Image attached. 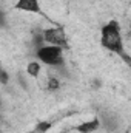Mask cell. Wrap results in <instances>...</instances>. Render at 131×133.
I'll return each mask as SVG.
<instances>
[{
  "instance_id": "obj_1",
  "label": "cell",
  "mask_w": 131,
  "mask_h": 133,
  "mask_svg": "<svg viewBox=\"0 0 131 133\" xmlns=\"http://www.w3.org/2000/svg\"><path fill=\"white\" fill-rule=\"evenodd\" d=\"M100 42L102 46L119 54V57H122L125 61L127 65H130V56L125 51L123 46V37H122V31H120V25L116 20H110L106 25H103L102 33H100Z\"/></svg>"
},
{
  "instance_id": "obj_2",
  "label": "cell",
  "mask_w": 131,
  "mask_h": 133,
  "mask_svg": "<svg viewBox=\"0 0 131 133\" xmlns=\"http://www.w3.org/2000/svg\"><path fill=\"white\" fill-rule=\"evenodd\" d=\"M63 48L56 46V45H43L37 50V57L51 66H62L63 65V57H62Z\"/></svg>"
},
{
  "instance_id": "obj_3",
  "label": "cell",
  "mask_w": 131,
  "mask_h": 133,
  "mask_svg": "<svg viewBox=\"0 0 131 133\" xmlns=\"http://www.w3.org/2000/svg\"><path fill=\"white\" fill-rule=\"evenodd\" d=\"M42 37H43V42H46L48 45H56V46H62V48H66V45H68L63 30L57 28V26L45 28L42 31Z\"/></svg>"
},
{
  "instance_id": "obj_4",
  "label": "cell",
  "mask_w": 131,
  "mask_h": 133,
  "mask_svg": "<svg viewBox=\"0 0 131 133\" xmlns=\"http://www.w3.org/2000/svg\"><path fill=\"white\" fill-rule=\"evenodd\" d=\"M16 8L19 11L31 12V14H40V2L39 0H17Z\"/></svg>"
},
{
  "instance_id": "obj_5",
  "label": "cell",
  "mask_w": 131,
  "mask_h": 133,
  "mask_svg": "<svg viewBox=\"0 0 131 133\" xmlns=\"http://www.w3.org/2000/svg\"><path fill=\"white\" fill-rule=\"evenodd\" d=\"M99 125H100V121H99L97 118H94V119H91V121L82 122V124L77 127V132L79 133H93L99 129Z\"/></svg>"
},
{
  "instance_id": "obj_6",
  "label": "cell",
  "mask_w": 131,
  "mask_h": 133,
  "mask_svg": "<svg viewBox=\"0 0 131 133\" xmlns=\"http://www.w3.org/2000/svg\"><path fill=\"white\" fill-rule=\"evenodd\" d=\"M40 71H42V66H40L39 62H30L28 66H26V73H28V76H31V77H34V79L39 77Z\"/></svg>"
},
{
  "instance_id": "obj_7",
  "label": "cell",
  "mask_w": 131,
  "mask_h": 133,
  "mask_svg": "<svg viewBox=\"0 0 131 133\" xmlns=\"http://www.w3.org/2000/svg\"><path fill=\"white\" fill-rule=\"evenodd\" d=\"M60 88V81L57 79V76H51L46 79V90L49 91H57Z\"/></svg>"
},
{
  "instance_id": "obj_8",
  "label": "cell",
  "mask_w": 131,
  "mask_h": 133,
  "mask_svg": "<svg viewBox=\"0 0 131 133\" xmlns=\"http://www.w3.org/2000/svg\"><path fill=\"white\" fill-rule=\"evenodd\" d=\"M51 127H53V122L51 121H42V122H39L35 125V130H39L40 133H46Z\"/></svg>"
},
{
  "instance_id": "obj_9",
  "label": "cell",
  "mask_w": 131,
  "mask_h": 133,
  "mask_svg": "<svg viewBox=\"0 0 131 133\" xmlns=\"http://www.w3.org/2000/svg\"><path fill=\"white\" fill-rule=\"evenodd\" d=\"M8 82H9V73L2 66V68H0V84H2V85H6Z\"/></svg>"
},
{
  "instance_id": "obj_10",
  "label": "cell",
  "mask_w": 131,
  "mask_h": 133,
  "mask_svg": "<svg viewBox=\"0 0 131 133\" xmlns=\"http://www.w3.org/2000/svg\"><path fill=\"white\" fill-rule=\"evenodd\" d=\"M6 20H8V19H6V14H5L3 11H0V28H3V26L6 25Z\"/></svg>"
}]
</instances>
